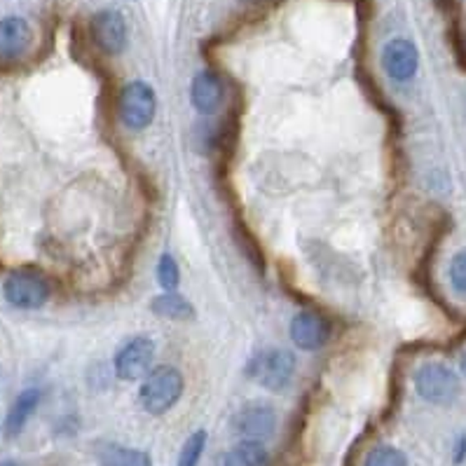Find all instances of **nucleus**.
<instances>
[{
    "label": "nucleus",
    "instance_id": "1",
    "mask_svg": "<svg viewBox=\"0 0 466 466\" xmlns=\"http://www.w3.org/2000/svg\"><path fill=\"white\" fill-rule=\"evenodd\" d=\"M183 393V375L172 366L155 368L141 386L139 399L150 415H162L176 406Z\"/></svg>",
    "mask_w": 466,
    "mask_h": 466
},
{
    "label": "nucleus",
    "instance_id": "2",
    "mask_svg": "<svg viewBox=\"0 0 466 466\" xmlns=\"http://www.w3.org/2000/svg\"><path fill=\"white\" fill-rule=\"evenodd\" d=\"M248 375L270 392H281L294 380L295 356L286 349H265L248 363Z\"/></svg>",
    "mask_w": 466,
    "mask_h": 466
},
{
    "label": "nucleus",
    "instance_id": "3",
    "mask_svg": "<svg viewBox=\"0 0 466 466\" xmlns=\"http://www.w3.org/2000/svg\"><path fill=\"white\" fill-rule=\"evenodd\" d=\"M118 111H120V120L129 129H146L157 111L153 87L146 82H129L120 92Z\"/></svg>",
    "mask_w": 466,
    "mask_h": 466
},
{
    "label": "nucleus",
    "instance_id": "4",
    "mask_svg": "<svg viewBox=\"0 0 466 466\" xmlns=\"http://www.w3.org/2000/svg\"><path fill=\"white\" fill-rule=\"evenodd\" d=\"M415 386H417V393L422 399L429 401V403H439V406H446V403H453L460 393V380L457 375L446 368L443 363H426L417 371L415 375Z\"/></svg>",
    "mask_w": 466,
    "mask_h": 466
},
{
    "label": "nucleus",
    "instance_id": "5",
    "mask_svg": "<svg viewBox=\"0 0 466 466\" xmlns=\"http://www.w3.org/2000/svg\"><path fill=\"white\" fill-rule=\"evenodd\" d=\"M5 298L19 309H38L50 298V284L38 272H12L5 279Z\"/></svg>",
    "mask_w": 466,
    "mask_h": 466
},
{
    "label": "nucleus",
    "instance_id": "6",
    "mask_svg": "<svg viewBox=\"0 0 466 466\" xmlns=\"http://www.w3.org/2000/svg\"><path fill=\"white\" fill-rule=\"evenodd\" d=\"M155 359V345L153 340L148 338H134L127 345L122 347L120 352L115 354V373L120 380H141L143 375L150 373Z\"/></svg>",
    "mask_w": 466,
    "mask_h": 466
},
{
    "label": "nucleus",
    "instance_id": "7",
    "mask_svg": "<svg viewBox=\"0 0 466 466\" xmlns=\"http://www.w3.org/2000/svg\"><path fill=\"white\" fill-rule=\"evenodd\" d=\"M92 38L101 52L120 54L127 45V24L115 10H101L92 19Z\"/></svg>",
    "mask_w": 466,
    "mask_h": 466
},
{
    "label": "nucleus",
    "instance_id": "8",
    "mask_svg": "<svg viewBox=\"0 0 466 466\" xmlns=\"http://www.w3.org/2000/svg\"><path fill=\"white\" fill-rule=\"evenodd\" d=\"M382 66H385L386 75H389L392 80H410V78L417 73V66H420L417 47L410 41H403V38L386 42L385 50H382Z\"/></svg>",
    "mask_w": 466,
    "mask_h": 466
},
{
    "label": "nucleus",
    "instance_id": "9",
    "mask_svg": "<svg viewBox=\"0 0 466 466\" xmlns=\"http://www.w3.org/2000/svg\"><path fill=\"white\" fill-rule=\"evenodd\" d=\"M277 426V415L267 403H248L234 417V429L247 440H265Z\"/></svg>",
    "mask_w": 466,
    "mask_h": 466
},
{
    "label": "nucleus",
    "instance_id": "10",
    "mask_svg": "<svg viewBox=\"0 0 466 466\" xmlns=\"http://www.w3.org/2000/svg\"><path fill=\"white\" fill-rule=\"evenodd\" d=\"M328 338H331V324L321 314L298 312L291 321V340L305 352L324 347Z\"/></svg>",
    "mask_w": 466,
    "mask_h": 466
},
{
    "label": "nucleus",
    "instance_id": "11",
    "mask_svg": "<svg viewBox=\"0 0 466 466\" xmlns=\"http://www.w3.org/2000/svg\"><path fill=\"white\" fill-rule=\"evenodd\" d=\"M190 99H193V106L202 115H213L223 106V99H225L223 80L216 73H211V71H202V73L195 75Z\"/></svg>",
    "mask_w": 466,
    "mask_h": 466
},
{
    "label": "nucleus",
    "instance_id": "12",
    "mask_svg": "<svg viewBox=\"0 0 466 466\" xmlns=\"http://www.w3.org/2000/svg\"><path fill=\"white\" fill-rule=\"evenodd\" d=\"M31 45V28L21 17H7L0 21V59H17Z\"/></svg>",
    "mask_w": 466,
    "mask_h": 466
},
{
    "label": "nucleus",
    "instance_id": "13",
    "mask_svg": "<svg viewBox=\"0 0 466 466\" xmlns=\"http://www.w3.org/2000/svg\"><path fill=\"white\" fill-rule=\"evenodd\" d=\"M99 466H153L150 455L134 447H122L115 443H101L94 450Z\"/></svg>",
    "mask_w": 466,
    "mask_h": 466
},
{
    "label": "nucleus",
    "instance_id": "14",
    "mask_svg": "<svg viewBox=\"0 0 466 466\" xmlns=\"http://www.w3.org/2000/svg\"><path fill=\"white\" fill-rule=\"evenodd\" d=\"M41 389H27V392H21L17 396V401L10 408V413H7L5 420V433L7 436H17L21 433V429L27 426L28 417L35 413V408L41 403Z\"/></svg>",
    "mask_w": 466,
    "mask_h": 466
},
{
    "label": "nucleus",
    "instance_id": "15",
    "mask_svg": "<svg viewBox=\"0 0 466 466\" xmlns=\"http://www.w3.org/2000/svg\"><path fill=\"white\" fill-rule=\"evenodd\" d=\"M270 453L260 440H241L225 455V466H270Z\"/></svg>",
    "mask_w": 466,
    "mask_h": 466
},
{
    "label": "nucleus",
    "instance_id": "16",
    "mask_svg": "<svg viewBox=\"0 0 466 466\" xmlns=\"http://www.w3.org/2000/svg\"><path fill=\"white\" fill-rule=\"evenodd\" d=\"M153 312L157 317H164V319H173V321H186L193 319V305L187 302L186 298H180L179 294H162L153 300Z\"/></svg>",
    "mask_w": 466,
    "mask_h": 466
},
{
    "label": "nucleus",
    "instance_id": "17",
    "mask_svg": "<svg viewBox=\"0 0 466 466\" xmlns=\"http://www.w3.org/2000/svg\"><path fill=\"white\" fill-rule=\"evenodd\" d=\"M204 446H207V432H195L193 436L186 440V446L180 447L179 466H200Z\"/></svg>",
    "mask_w": 466,
    "mask_h": 466
},
{
    "label": "nucleus",
    "instance_id": "18",
    "mask_svg": "<svg viewBox=\"0 0 466 466\" xmlns=\"http://www.w3.org/2000/svg\"><path fill=\"white\" fill-rule=\"evenodd\" d=\"M363 466H408L406 455L392 446H380L371 450Z\"/></svg>",
    "mask_w": 466,
    "mask_h": 466
},
{
    "label": "nucleus",
    "instance_id": "19",
    "mask_svg": "<svg viewBox=\"0 0 466 466\" xmlns=\"http://www.w3.org/2000/svg\"><path fill=\"white\" fill-rule=\"evenodd\" d=\"M157 284L164 291H173V288L179 286V265H176V260L169 254L162 256L160 263H157Z\"/></svg>",
    "mask_w": 466,
    "mask_h": 466
},
{
    "label": "nucleus",
    "instance_id": "20",
    "mask_svg": "<svg viewBox=\"0 0 466 466\" xmlns=\"http://www.w3.org/2000/svg\"><path fill=\"white\" fill-rule=\"evenodd\" d=\"M450 281H453L455 291L466 294V251H460L450 263Z\"/></svg>",
    "mask_w": 466,
    "mask_h": 466
},
{
    "label": "nucleus",
    "instance_id": "21",
    "mask_svg": "<svg viewBox=\"0 0 466 466\" xmlns=\"http://www.w3.org/2000/svg\"><path fill=\"white\" fill-rule=\"evenodd\" d=\"M462 373L466 375V354H464V356H462Z\"/></svg>",
    "mask_w": 466,
    "mask_h": 466
},
{
    "label": "nucleus",
    "instance_id": "22",
    "mask_svg": "<svg viewBox=\"0 0 466 466\" xmlns=\"http://www.w3.org/2000/svg\"><path fill=\"white\" fill-rule=\"evenodd\" d=\"M0 466H19V464H14V462H0Z\"/></svg>",
    "mask_w": 466,
    "mask_h": 466
}]
</instances>
